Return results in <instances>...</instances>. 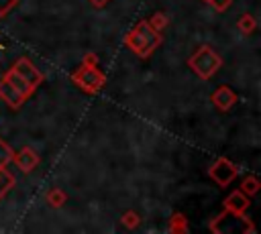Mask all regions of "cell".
I'll return each instance as SVG.
<instances>
[{
  "label": "cell",
  "mask_w": 261,
  "mask_h": 234,
  "mask_svg": "<svg viewBox=\"0 0 261 234\" xmlns=\"http://www.w3.org/2000/svg\"><path fill=\"white\" fill-rule=\"evenodd\" d=\"M71 81L86 94H98L106 85V73L100 69L96 53L90 51L82 57V65L71 73Z\"/></svg>",
  "instance_id": "6da1fadb"
},
{
  "label": "cell",
  "mask_w": 261,
  "mask_h": 234,
  "mask_svg": "<svg viewBox=\"0 0 261 234\" xmlns=\"http://www.w3.org/2000/svg\"><path fill=\"white\" fill-rule=\"evenodd\" d=\"M163 35L155 33L147 20H139L124 37V45L139 57V59H147L153 55V51L161 45Z\"/></svg>",
  "instance_id": "7a4b0ae2"
},
{
  "label": "cell",
  "mask_w": 261,
  "mask_h": 234,
  "mask_svg": "<svg viewBox=\"0 0 261 234\" xmlns=\"http://www.w3.org/2000/svg\"><path fill=\"white\" fill-rule=\"evenodd\" d=\"M188 67L196 73V77L206 81V79H212L216 75V71L222 67V57L210 45H200L188 57Z\"/></svg>",
  "instance_id": "3957f363"
},
{
  "label": "cell",
  "mask_w": 261,
  "mask_h": 234,
  "mask_svg": "<svg viewBox=\"0 0 261 234\" xmlns=\"http://www.w3.org/2000/svg\"><path fill=\"white\" fill-rule=\"evenodd\" d=\"M210 232L212 234H255L257 228L251 218L245 214H232V212H222L210 222Z\"/></svg>",
  "instance_id": "277c9868"
},
{
  "label": "cell",
  "mask_w": 261,
  "mask_h": 234,
  "mask_svg": "<svg viewBox=\"0 0 261 234\" xmlns=\"http://www.w3.org/2000/svg\"><path fill=\"white\" fill-rule=\"evenodd\" d=\"M239 175V167L228 161L226 157H218L210 167H208V177L218 185V187H228Z\"/></svg>",
  "instance_id": "5b68a950"
},
{
  "label": "cell",
  "mask_w": 261,
  "mask_h": 234,
  "mask_svg": "<svg viewBox=\"0 0 261 234\" xmlns=\"http://www.w3.org/2000/svg\"><path fill=\"white\" fill-rule=\"evenodd\" d=\"M10 69H14V71H16L22 79H27L35 90L45 81V73H43V71H41L29 57H18L16 63H14Z\"/></svg>",
  "instance_id": "8992f818"
},
{
  "label": "cell",
  "mask_w": 261,
  "mask_h": 234,
  "mask_svg": "<svg viewBox=\"0 0 261 234\" xmlns=\"http://www.w3.org/2000/svg\"><path fill=\"white\" fill-rule=\"evenodd\" d=\"M210 102H212V106H214L218 112H230V110L237 106L239 96H237V92H234L230 85L222 83V85H218V87L212 92Z\"/></svg>",
  "instance_id": "52a82bcc"
},
{
  "label": "cell",
  "mask_w": 261,
  "mask_h": 234,
  "mask_svg": "<svg viewBox=\"0 0 261 234\" xmlns=\"http://www.w3.org/2000/svg\"><path fill=\"white\" fill-rule=\"evenodd\" d=\"M12 163L16 165V169L20 173H31L33 169H37V165L41 163V157L37 155V151L33 147H22L20 151L14 153Z\"/></svg>",
  "instance_id": "ba28073f"
},
{
  "label": "cell",
  "mask_w": 261,
  "mask_h": 234,
  "mask_svg": "<svg viewBox=\"0 0 261 234\" xmlns=\"http://www.w3.org/2000/svg\"><path fill=\"white\" fill-rule=\"evenodd\" d=\"M249 206H251V199H249L241 189L230 191V193L224 197V201H222V208H224L226 212H232V214H245V212L249 210Z\"/></svg>",
  "instance_id": "9c48e42d"
},
{
  "label": "cell",
  "mask_w": 261,
  "mask_h": 234,
  "mask_svg": "<svg viewBox=\"0 0 261 234\" xmlns=\"http://www.w3.org/2000/svg\"><path fill=\"white\" fill-rule=\"evenodd\" d=\"M0 100H2L10 110H18V108L27 102V98H24L20 92H16L4 77L0 79Z\"/></svg>",
  "instance_id": "30bf717a"
},
{
  "label": "cell",
  "mask_w": 261,
  "mask_h": 234,
  "mask_svg": "<svg viewBox=\"0 0 261 234\" xmlns=\"http://www.w3.org/2000/svg\"><path fill=\"white\" fill-rule=\"evenodd\" d=\"M2 77H4V79H6V81H8V83H10V85H12V87H14L16 92H20V94H22V96H24L27 100H29V98L33 96L35 87H33V85H31V83H29L27 79H22V77H20V75H18V73H16L14 69H8V71H6V73H4Z\"/></svg>",
  "instance_id": "8fae6325"
},
{
  "label": "cell",
  "mask_w": 261,
  "mask_h": 234,
  "mask_svg": "<svg viewBox=\"0 0 261 234\" xmlns=\"http://www.w3.org/2000/svg\"><path fill=\"white\" fill-rule=\"evenodd\" d=\"M167 232L169 234H188L190 226H188V218L181 212L171 214V218L167 220Z\"/></svg>",
  "instance_id": "7c38bea8"
},
{
  "label": "cell",
  "mask_w": 261,
  "mask_h": 234,
  "mask_svg": "<svg viewBox=\"0 0 261 234\" xmlns=\"http://www.w3.org/2000/svg\"><path fill=\"white\" fill-rule=\"evenodd\" d=\"M14 183H16L14 175L6 167H0V201L10 193V189L14 187Z\"/></svg>",
  "instance_id": "4fadbf2b"
},
{
  "label": "cell",
  "mask_w": 261,
  "mask_h": 234,
  "mask_svg": "<svg viewBox=\"0 0 261 234\" xmlns=\"http://www.w3.org/2000/svg\"><path fill=\"white\" fill-rule=\"evenodd\" d=\"M237 28H239L243 35H253V33L257 31V18H255L253 14H249V12H245V14L239 16Z\"/></svg>",
  "instance_id": "5bb4252c"
},
{
  "label": "cell",
  "mask_w": 261,
  "mask_h": 234,
  "mask_svg": "<svg viewBox=\"0 0 261 234\" xmlns=\"http://www.w3.org/2000/svg\"><path fill=\"white\" fill-rule=\"evenodd\" d=\"M45 201H47L51 208H61V206H65V201H67V193H65L61 187H53V189H49V191L45 193Z\"/></svg>",
  "instance_id": "9a60e30c"
},
{
  "label": "cell",
  "mask_w": 261,
  "mask_h": 234,
  "mask_svg": "<svg viewBox=\"0 0 261 234\" xmlns=\"http://www.w3.org/2000/svg\"><path fill=\"white\" fill-rule=\"evenodd\" d=\"M247 197H253V195H257L259 193V189H261V181L255 177V175H247L243 181H241V187H239Z\"/></svg>",
  "instance_id": "2e32d148"
},
{
  "label": "cell",
  "mask_w": 261,
  "mask_h": 234,
  "mask_svg": "<svg viewBox=\"0 0 261 234\" xmlns=\"http://www.w3.org/2000/svg\"><path fill=\"white\" fill-rule=\"evenodd\" d=\"M147 22H149V26H151L155 33L163 35V33H165V28L169 26V16H167V14H163V12H153V14H151V18H149Z\"/></svg>",
  "instance_id": "e0dca14e"
},
{
  "label": "cell",
  "mask_w": 261,
  "mask_h": 234,
  "mask_svg": "<svg viewBox=\"0 0 261 234\" xmlns=\"http://www.w3.org/2000/svg\"><path fill=\"white\" fill-rule=\"evenodd\" d=\"M120 222H122V226H124L126 230H135V228H139V224H141V216H139L135 210H126V212L120 216Z\"/></svg>",
  "instance_id": "ac0fdd59"
},
{
  "label": "cell",
  "mask_w": 261,
  "mask_h": 234,
  "mask_svg": "<svg viewBox=\"0 0 261 234\" xmlns=\"http://www.w3.org/2000/svg\"><path fill=\"white\" fill-rule=\"evenodd\" d=\"M12 157H14V149L0 138V167H8L12 163Z\"/></svg>",
  "instance_id": "d6986e66"
},
{
  "label": "cell",
  "mask_w": 261,
  "mask_h": 234,
  "mask_svg": "<svg viewBox=\"0 0 261 234\" xmlns=\"http://www.w3.org/2000/svg\"><path fill=\"white\" fill-rule=\"evenodd\" d=\"M20 0H0V18L8 16L16 6H18Z\"/></svg>",
  "instance_id": "ffe728a7"
},
{
  "label": "cell",
  "mask_w": 261,
  "mask_h": 234,
  "mask_svg": "<svg viewBox=\"0 0 261 234\" xmlns=\"http://www.w3.org/2000/svg\"><path fill=\"white\" fill-rule=\"evenodd\" d=\"M204 2H208L214 12H224V10H228L230 4H232V0H204Z\"/></svg>",
  "instance_id": "44dd1931"
},
{
  "label": "cell",
  "mask_w": 261,
  "mask_h": 234,
  "mask_svg": "<svg viewBox=\"0 0 261 234\" xmlns=\"http://www.w3.org/2000/svg\"><path fill=\"white\" fill-rule=\"evenodd\" d=\"M88 2H90L94 8H104V6H106L110 0H88Z\"/></svg>",
  "instance_id": "7402d4cb"
}]
</instances>
